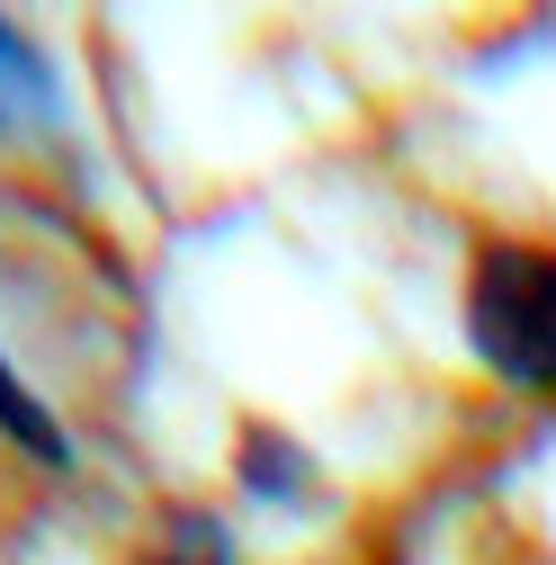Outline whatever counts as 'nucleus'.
I'll use <instances>...</instances> for the list:
<instances>
[{
    "label": "nucleus",
    "mask_w": 556,
    "mask_h": 565,
    "mask_svg": "<svg viewBox=\"0 0 556 565\" xmlns=\"http://www.w3.org/2000/svg\"><path fill=\"white\" fill-rule=\"evenodd\" d=\"M467 350L503 386L556 395V243H484L467 269Z\"/></svg>",
    "instance_id": "f257e3e1"
},
{
    "label": "nucleus",
    "mask_w": 556,
    "mask_h": 565,
    "mask_svg": "<svg viewBox=\"0 0 556 565\" xmlns=\"http://www.w3.org/2000/svg\"><path fill=\"white\" fill-rule=\"evenodd\" d=\"M0 431H10L19 449H36L45 467H73V440H63V422L36 404V386H19L10 360H0Z\"/></svg>",
    "instance_id": "f03ea898"
},
{
    "label": "nucleus",
    "mask_w": 556,
    "mask_h": 565,
    "mask_svg": "<svg viewBox=\"0 0 556 565\" xmlns=\"http://www.w3.org/2000/svg\"><path fill=\"white\" fill-rule=\"evenodd\" d=\"M36 117H45V63L10 19H0V126H36Z\"/></svg>",
    "instance_id": "7ed1b4c3"
},
{
    "label": "nucleus",
    "mask_w": 556,
    "mask_h": 565,
    "mask_svg": "<svg viewBox=\"0 0 556 565\" xmlns=\"http://www.w3.org/2000/svg\"><path fill=\"white\" fill-rule=\"evenodd\" d=\"M243 493H260V503H306V458L278 431H252L243 440Z\"/></svg>",
    "instance_id": "20e7f679"
},
{
    "label": "nucleus",
    "mask_w": 556,
    "mask_h": 565,
    "mask_svg": "<svg viewBox=\"0 0 556 565\" xmlns=\"http://www.w3.org/2000/svg\"><path fill=\"white\" fill-rule=\"evenodd\" d=\"M153 565H234V556H225L216 521H171V539H162V556H153Z\"/></svg>",
    "instance_id": "39448f33"
}]
</instances>
